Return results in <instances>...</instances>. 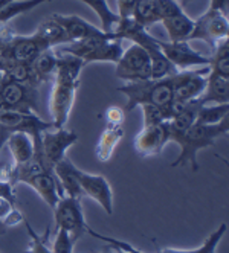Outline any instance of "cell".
Listing matches in <instances>:
<instances>
[{
    "mask_svg": "<svg viewBox=\"0 0 229 253\" xmlns=\"http://www.w3.org/2000/svg\"><path fill=\"white\" fill-rule=\"evenodd\" d=\"M168 143V131H167V122L161 125L153 126H142L135 140L133 148L140 157H153L161 154L165 145Z\"/></svg>",
    "mask_w": 229,
    "mask_h": 253,
    "instance_id": "5bb4252c",
    "label": "cell"
},
{
    "mask_svg": "<svg viewBox=\"0 0 229 253\" xmlns=\"http://www.w3.org/2000/svg\"><path fill=\"white\" fill-rule=\"evenodd\" d=\"M136 0H118V11L121 19H130Z\"/></svg>",
    "mask_w": 229,
    "mask_h": 253,
    "instance_id": "d6a6232c",
    "label": "cell"
},
{
    "mask_svg": "<svg viewBox=\"0 0 229 253\" xmlns=\"http://www.w3.org/2000/svg\"><path fill=\"white\" fill-rule=\"evenodd\" d=\"M75 177L84 197L95 200L107 215L113 213V191L107 178L101 174H89L75 167Z\"/></svg>",
    "mask_w": 229,
    "mask_h": 253,
    "instance_id": "4fadbf2b",
    "label": "cell"
},
{
    "mask_svg": "<svg viewBox=\"0 0 229 253\" xmlns=\"http://www.w3.org/2000/svg\"><path fill=\"white\" fill-rule=\"evenodd\" d=\"M74 246L75 241L70 238V235L63 229H57V235L54 244H52L50 253H74Z\"/></svg>",
    "mask_w": 229,
    "mask_h": 253,
    "instance_id": "4dcf8cb0",
    "label": "cell"
},
{
    "mask_svg": "<svg viewBox=\"0 0 229 253\" xmlns=\"http://www.w3.org/2000/svg\"><path fill=\"white\" fill-rule=\"evenodd\" d=\"M52 15L64 28L70 43L89 37H99V35L105 34L101 28H96L95 25L89 23L78 15H61V14H52Z\"/></svg>",
    "mask_w": 229,
    "mask_h": 253,
    "instance_id": "2e32d148",
    "label": "cell"
},
{
    "mask_svg": "<svg viewBox=\"0 0 229 253\" xmlns=\"http://www.w3.org/2000/svg\"><path fill=\"white\" fill-rule=\"evenodd\" d=\"M209 67H197L189 70H181L171 75L173 81V101L178 105L197 101L206 87Z\"/></svg>",
    "mask_w": 229,
    "mask_h": 253,
    "instance_id": "5b68a950",
    "label": "cell"
},
{
    "mask_svg": "<svg viewBox=\"0 0 229 253\" xmlns=\"http://www.w3.org/2000/svg\"><path fill=\"white\" fill-rule=\"evenodd\" d=\"M52 172H54L57 178V183L60 186L63 197H72V198H78V200H81L84 197L78 185V180L75 177V165L67 157L58 162L54 167V169H52Z\"/></svg>",
    "mask_w": 229,
    "mask_h": 253,
    "instance_id": "e0dca14e",
    "label": "cell"
},
{
    "mask_svg": "<svg viewBox=\"0 0 229 253\" xmlns=\"http://www.w3.org/2000/svg\"><path fill=\"white\" fill-rule=\"evenodd\" d=\"M78 140L77 133L66 128H50L42 134V157L46 165L54 169V167L66 157V151L75 145Z\"/></svg>",
    "mask_w": 229,
    "mask_h": 253,
    "instance_id": "7c38bea8",
    "label": "cell"
},
{
    "mask_svg": "<svg viewBox=\"0 0 229 253\" xmlns=\"http://www.w3.org/2000/svg\"><path fill=\"white\" fill-rule=\"evenodd\" d=\"M55 52L58 55V64L54 80H52L49 113L54 128H64L77 98L81 70L84 69L86 64L83 60L74 55H69V53H63L58 50Z\"/></svg>",
    "mask_w": 229,
    "mask_h": 253,
    "instance_id": "6da1fadb",
    "label": "cell"
},
{
    "mask_svg": "<svg viewBox=\"0 0 229 253\" xmlns=\"http://www.w3.org/2000/svg\"><path fill=\"white\" fill-rule=\"evenodd\" d=\"M34 35L37 39H40L43 43H46L50 49H55L58 46L70 43L64 28L54 19V15H50V17H47V19H45L39 25V28L35 29Z\"/></svg>",
    "mask_w": 229,
    "mask_h": 253,
    "instance_id": "44dd1931",
    "label": "cell"
},
{
    "mask_svg": "<svg viewBox=\"0 0 229 253\" xmlns=\"http://www.w3.org/2000/svg\"><path fill=\"white\" fill-rule=\"evenodd\" d=\"M209 72L229 78V39L216 44L214 53L209 57Z\"/></svg>",
    "mask_w": 229,
    "mask_h": 253,
    "instance_id": "d4e9b609",
    "label": "cell"
},
{
    "mask_svg": "<svg viewBox=\"0 0 229 253\" xmlns=\"http://www.w3.org/2000/svg\"><path fill=\"white\" fill-rule=\"evenodd\" d=\"M157 46L164 57L176 69V72L189 70L209 66V57L191 47L189 42H162L157 40Z\"/></svg>",
    "mask_w": 229,
    "mask_h": 253,
    "instance_id": "30bf717a",
    "label": "cell"
},
{
    "mask_svg": "<svg viewBox=\"0 0 229 253\" xmlns=\"http://www.w3.org/2000/svg\"><path fill=\"white\" fill-rule=\"evenodd\" d=\"M5 145L8 147V150L11 153L14 167H20V165L26 164V162H29L35 156L34 140L26 133H22V131L9 133Z\"/></svg>",
    "mask_w": 229,
    "mask_h": 253,
    "instance_id": "ac0fdd59",
    "label": "cell"
},
{
    "mask_svg": "<svg viewBox=\"0 0 229 253\" xmlns=\"http://www.w3.org/2000/svg\"><path fill=\"white\" fill-rule=\"evenodd\" d=\"M52 211H54V220H55L57 229L66 230L75 243L84 233H87L89 224L84 220L81 200H78V198L61 197Z\"/></svg>",
    "mask_w": 229,
    "mask_h": 253,
    "instance_id": "52a82bcc",
    "label": "cell"
},
{
    "mask_svg": "<svg viewBox=\"0 0 229 253\" xmlns=\"http://www.w3.org/2000/svg\"><path fill=\"white\" fill-rule=\"evenodd\" d=\"M80 2L86 3L89 8L93 9V12H96V15L101 20V29L105 34H113L116 35V31L121 25V17L118 14H115L105 0H80ZM118 37V35H116Z\"/></svg>",
    "mask_w": 229,
    "mask_h": 253,
    "instance_id": "cb8c5ba5",
    "label": "cell"
},
{
    "mask_svg": "<svg viewBox=\"0 0 229 253\" xmlns=\"http://www.w3.org/2000/svg\"><path fill=\"white\" fill-rule=\"evenodd\" d=\"M11 2H12V0H11ZM8 3H9V2H3V3H0V9H2L3 6H6Z\"/></svg>",
    "mask_w": 229,
    "mask_h": 253,
    "instance_id": "d590c367",
    "label": "cell"
},
{
    "mask_svg": "<svg viewBox=\"0 0 229 253\" xmlns=\"http://www.w3.org/2000/svg\"><path fill=\"white\" fill-rule=\"evenodd\" d=\"M226 223H222L219 226L217 230H214L213 233L209 235L208 240L197 249H191V250H178V249H164L161 250L159 253H216V249L217 246L220 244L222 238H223V235L226 233Z\"/></svg>",
    "mask_w": 229,
    "mask_h": 253,
    "instance_id": "4316f807",
    "label": "cell"
},
{
    "mask_svg": "<svg viewBox=\"0 0 229 253\" xmlns=\"http://www.w3.org/2000/svg\"><path fill=\"white\" fill-rule=\"evenodd\" d=\"M58 64V55L55 49H47L42 52L40 55L32 61V70L37 78V83H46L54 80V75L57 72Z\"/></svg>",
    "mask_w": 229,
    "mask_h": 253,
    "instance_id": "603a6c76",
    "label": "cell"
},
{
    "mask_svg": "<svg viewBox=\"0 0 229 253\" xmlns=\"http://www.w3.org/2000/svg\"><path fill=\"white\" fill-rule=\"evenodd\" d=\"M199 105H209V104H229V78L208 74L206 87L202 96L196 101Z\"/></svg>",
    "mask_w": 229,
    "mask_h": 253,
    "instance_id": "ffe728a7",
    "label": "cell"
},
{
    "mask_svg": "<svg viewBox=\"0 0 229 253\" xmlns=\"http://www.w3.org/2000/svg\"><path fill=\"white\" fill-rule=\"evenodd\" d=\"M139 108L142 110V115H144V126L161 125L171 118L170 112H167L165 108L157 107L154 104H142V105H139Z\"/></svg>",
    "mask_w": 229,
    "mask_h": 253,
    "instance_id": "f1b7e54d",
    "label": "cell"
},
{
    "mask_svg": "<svg viewBox=\"0 0 229 253\" xmlns=\"http://www.w3.org/2000/svg\"><path fill=\"white\" fill-rule=\"evenodd\" d=\"M122 95L127 98V105L124 110L132 112L133 108L142 104H154L165 108L173 116V81L171 75L161 80H147L140 83H126L119 88ZM171 119V118H170ZM168 119V121H170Z\"/></svg>",
    "mask_w": 229,
    "mask_h": 253,
    "instance_id": "3957f363",
    "label": "cell"
},
{
    "mask_svg": "<svg viewBox=\"0 0 229 253\" xmlns=\"http://www.w3.org/2000/svg\"><path fill=\"white\" fill-rule=\"evenodd\" d=\"M181 2H182V3H186V2H188V0H181Z\"/></svg>",
    "mask_w": 229,
    "mask_h": 253,
    "instance_id": "74e56055",
    "label": "cell"
},
{
    "mask_svg": "<svg viewBox=\"0 0 229 253\" xmlns=\"http://www.w3.org/2000/svg\"><path fill=\"white\" fill-rule=\"evenodd\" d=\"M47 49L50 47L34 34L19 35L8 28L0 29V57L5 60L32 64V61Z\"/></svg>",
    "mask_w": 229,
    "mask_h": 253,
    "instance_id": "277c9868",
    "label": "cell"
},
{
    "mask_svg": "<svg viewBox=\"0 0 229 253\" xmlns=\"http://www.w3.org/2000/svg\"><path fill=\"white\" fill-rule=\"evenodd\" d=\"M0 95H2V99L5 101L9 110L39 115L37 90L34 85L23 84L5 77L2 85H0Z\"/></svg>",
    "mask_w": 229,
    "mask_h": 253,
    "instance_id": "8fae6325",
    "label": "cell"
},
{
    "mask_svg": "<svg viewBox=\"0 0 229 253\" xmlns=\"http://www.w3.org/2000/svg\"><path fill=\"white\" fill-rule=\"evenodd\" d=\"M161 8V23L165 26L170 42H188L194 20L188 17L178 0H157Z\"/></svg>",
    "mask_w": 229,
    "mask_h": 253,
    "instance_id": "9c48e42d",
    "label": "cell"
},
{
    "mask_svg": "<svg viewBox=\"0 0 229 253\" xmlns=\"http://www.w3.org/2000/svg\"><path fill=\"white\" fill-rule=\"evenodd\" d=\"M229 115V104H209V105H200L197 110V124L203 125H214L220 124L222 121L228 119Z\"/></svg>",
    "mask_w": 229,
    "mask_h": 253,
    "instance_id": "484cf974",
    "label": "cell"
},
{
    "mask_svg": "<svg viewBox=\"0 0 229 253\" xmlns=\"http://www.w3.org/2000/svg\"><path fill=\"white\" fill-rule=\"evenodd\" d=\"M228 37H229L228 15H225L220 11L208 8L205 14H202L197 20H194V28H192L188 42L202 40L214 49L217 43L226 40Z\"/></svg>",
    "mask_w": 229,
    "mask_h": 253,
    "instance_id": "ba28073f",
    "label": "cell"
},
{
    "mask_svg": "<svg viewBox=\"0 0 229 253\" xmlns=\"http://www.w3.org/2000/svg\"><path fill=\"white\" fill-rule=\"evenodd\" d=\"M130 19L142 28L161 22V8L157 0H136Z\"/></svg>",
    "mask_w": 229,
    "mask_h": 253,
    "instance_id": "7402d4cb",
    "label": "cell"
},
{
    "mask_svg": "<svg viewBox=\"0 0 229 253\" xmlns=\"http://www.w3.org/2000/svg\"><path fill=\"white\" fill-rule=\"evenodd\" d=\"M22 183L31 186L35 192H37L43 198V202L50 209H54V206L58 203V200L63 197L54 172H42V174H37V175H31V177L25 178Z\"/></svg>",
    "mask_w": 229,
    "mask_h": 253,
    "instance_id": "9a60e30c",
    "label": "cell"
},
{
    "mask_svg": "<svg viewBox=\"0 0 229 253\" xmlns=\"http://www.w3.org/2000/svg\"><path fill=\"white\" fill-rule=\"evenodd\" d=\"M25 224H26V229H28V232H29V235H31V243H29V246H28V249H26L25 253H50V249H49L47 244H46L50 229L47 227L43 237H40L39 233H35V232H34V229L31 227V224H29L26 220H25Z\"/></svg>",
    "mask_w": 229,
    "mask_h": 253,
    "instance_id": "f546056e",
    "label": "cell"
},
{
    "mask_svg": "<svg viewBox=\"0 0 229 253\" xmlns=\"http://www.w3.org/2000/svg\"><path fill=\"white\" fill-rule=\"evenodd\" d=\"M228 125H229L228 119L214 125H203L194 122L186 131H183L181 136H178L173 140L181 147V154L173 162L171 167L179 168V167L191 165L192 171H199V164H197L199 151L203 148L213 147L219 137L226 136L229 130Z\"/></svg>",
    "mask_w": 229,
    "mask_h": 253,
    "instance_id": "7a4b0ae2",
    "label": "cell"
},
{
    "mask_svg": "<svg viewBox=\"0 0 229 253\" xmlns=\"http://www.w3.org/2000/svg\"><path fill=\"white\" fill-rule=\"evenodd\" d=\"M20 221H25V216L17 209V203L0 197V223L5 226H14Z\"/></svg>",
    "mask_w": 229,
    "mask_h": 253,
    "instance_id": "83f0119b",
    "label": "cell"
},
{
    "mask_svg": "<svg viewBox=\"0 0 229 253\" xmlns=\"http://www.w3.org/2000/svg\"><path fill=\"white\" fill-rule=\"evenodd\" d=\"M47 2H52V0H47Z\"/></svg>",
    "mask_w": 229,
    "mask_h": 253,
    "instance_id": "f35d334b",
    "label": "cell"
},
{
    "mask_svg": "<svg viewBox=\"0 0 229 253\" xmlns=\"http://www.w3.org/2000/svg\"><path fill=\"white\" fill-rule=\"evenodd\" d=\"M126 128L124 125H107L101 133L98 143L95 147V156L101 162V164H107L112 159L116 147L121 143V140L124 139Z\"/></svg>",
    "mask_w": 229,
    "mask_h": 253,
    "instance_id": "d6986e66",
    "label": "cell"
},
{
    "mask_svg": "<svg viewBox=\"0 0 229 253\" xmlns=\"http://www.w3.org/2000/svg\"><path fill=\"white\" fill-rule=\"evenodd\" d=\"M115 253H116V252H115Z\"/></svg>",
    "mask_w": 229,
    "mask_h": 253,
    "instance_id": "ab89813d",
    "label": "cell"
},
{
    "mask_svg": "<svg viewBox=\"0 0 229 253\" xmlns=\"http://www.w3.org/2000/svg\"><path fill=\"white\" fill-rule=\"evenodd\" d=\"M126 110L119 105H110L107 110L104 112V118L107 125H124L126 122Z\"/></svg>",
    "mask_w": 229,
    "mask_h": 253,
    "instance_id": "1f68e13d",
    "label": "cell"
},
{
    "mask_svg": "<svg viewBox=\"0 0 229 253\" xmlns=\"http://www.w3.org/2000/svg\"><path fill=\"white\" fill-rule=\"evenodd\" d=\"M116 77L126 83H140L151 80V61L148 52L133 43L116 63Z\"/></svg>",
    "mask_w": 229,
    "mask_h": 253,
    "instance_id": "8992f818",
    "label": "cell"
},
{
    "mask_svg": "<svg viewBox=\"0 0 229 253\" xmlns=\"http://www.w3.org/2000/svg\"><path fill=\"white\" fill-rule=\"evenodd\" d=\"M5 77H6V74L3 70H0V85H2V83H3V80H5Z\"/></svg>",
    "mask_w": 229,
    "mask_h": 253,
    "instance_id": "e575fe53",
    "label": "cell"
},
{
    "mask_svg": "<svg viewBox=\"0 0 229 253\" xmlns=\"http://www.w3.org/2000/svg\"><path fill=\"white\" fill-rule=\"evenodd\" d=\"M0 197H5L11 202H15V191H14V185L8 183V182H2L0 180Z\"/></svg>",
    "mask_w": 229,
    "mask_h": 253,
    "instance_id": "836d02e7",
    "label": "cell"
},
{
    "mask_svg": "<svg viewBox=\"0 0 229 253\" xmlns=\"http://www.w3.org/2000/svg\"><path fill=\"white\" fill-rule=\"evenodd\" d=\"M3 2H11V0H0V3H3Z\"/></svg>",
    "mask_w": 229,
    "mask_h": 253,
    "instance_id": "8d00e7d4",
    "label": "cell"
}]
</instances>
